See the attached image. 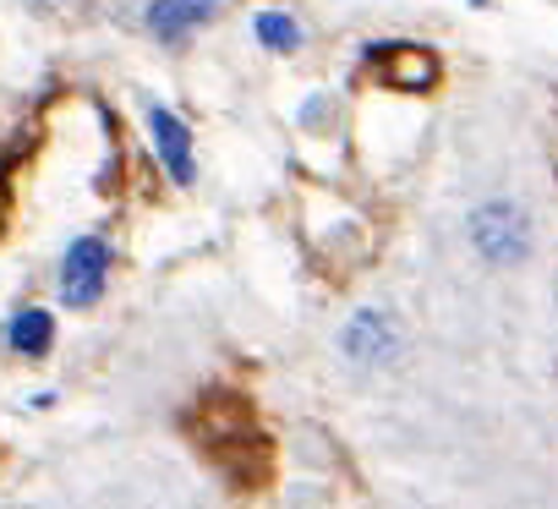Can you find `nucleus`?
<instances>
[{
  "label": "nucleus",
  "mask_w": 558,
  "mask_h": 509,
  "mask_svg": "<svg viewBox=\"0 0 558 509\" xmlns=\"http://www.w3.org/2000/svg\"><path fill=\"white\" fill-rule=\"evenodd\" d=\"M105 275H110V246L99 235H83L66 246V264H61V296L72 307H94L99 291H105Z\"/></svg>",
  "instance_id": "1"
},
{
  "label": "nucleus",
  "mask_w": 558,
  "mask_h": 509,
  "mask_svg": "<svg viewBox=\"0 0 558 509\" xmlns=\"http://www.w3.org/2000/svg\"><path fill=\"white\" fill-rule=\"evenodd\" d=\"M50 335H56L50 313H23V318L12 324V346L28 351V356H45V351H50Z\"/></svg>",
  "instance_id": "7"
},
{
  "label": "nucleus",
  "mask_w": 558,
  "mask_h": 509,
  "mask_svg": "<svg viewBox=\"0 0 558 509\" xmlns=\"http://www.w3.org/2000/svg\"><path fill=\"white\" fill-rule=\"evenodd\" d=\"M389 83L395 88H433L438 83V61L427 50L400 45V50H389Z\"/></svg>",
  "instance_id": "5"
},
{
  "label": "nucleus",
  "mask_w": 558,
  "mask_h": 509,
  "mask_svg": "<svg viewBox=\"0 0 558 509\" xmlns=\"http://www.w3.org/2000/svg\"><path fill=\"white\" fill-rule=\"evenodd\" d=\"M214 17V0H154L148 7V28L165 39V45H181L192 28H203Z\"/></svg>",
  "instance_id": "4"
},
{
  "label": "nucleus",
  "mask_w": 558,
  "mask_h": 509,
  "mask_svg": "<svg viewBox=\"0 0 558 509\" xmlns=\"http://www.w3.org/2000/svg\"><path fill=\"white\" fill-rule=\"evenodd\" d=\"M252 34L268 45V50H279V56H291L296 45H302V28L286 17V12H257V23H252Z\"/></svg>",
  "instance_id": "6"
},
{
  "label": "nucleus",
  "mask_w": 558,
  "mask_h": 509,
  "mask_svg": "<svg viewBox=\"0 0 558 509\" xmlns=\"http://www.w3.org/2000/svg\"><path fill=\"white\" fill-rule=\"evenodd\" d=\"M476 7H482V0H476Z\"/></svg>",
  "instance_id": "9"
},
{
  "label": "nucleus",
  "mask_w": 558,
  "mask_h": 509,
  "mask_svg": "<svg viewBox=\"0 0 558 509\" xmlns=\"http://www.w3.org/2000/svg\"><path fill=\"white\" fill-rule=\"evenodd\" d=\"M148 137H154V148H159L165 170L186 186V181H192V132L181 126V116H175V110H165V105H154V110H148Z\"/></svg>",
  "instance_id": "3"
},
{
  "label": "nucleus",
  "mask_w": 558,
  "mask_h": 509,
  "mask_svg": "<svg viewBox=\"0 0 558 509\" xmlns=\"http://www.w3.org/2000/svg\"><path fill=\"white\" fill-rule=\"evenodd\" d=\"M351 351H356V356H373V351L384 356V351H389V324L373 318V313H362L356 329H351Z\"/></svg>",
  "instance_id": "8"
},
{
  "label": "nucleus",
  "mask_w": 558,
  "mask_h": 509,
  "mask_svg": "<svg viewBox=\"0 0 558 509\" xmlns=\"http://www.w3.org/2000/svg\"><path fill=\"white\" fill-rule=\"evenodd\" d=\"M471 241L482 246V258H493V264H514V258H525V246H531L525 219H520L509 203L476 208V214H471Z\"/></svg>",
  "instance_id": "2"
}]
</instances>
